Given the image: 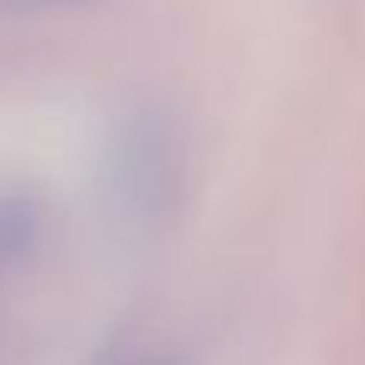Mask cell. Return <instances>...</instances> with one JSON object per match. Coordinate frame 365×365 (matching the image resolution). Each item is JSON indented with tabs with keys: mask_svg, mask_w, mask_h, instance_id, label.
I'll list each match as a JSON object with an SVG mask.
<instances>
[{
	"mask_svg": "<svg viewBox=\"0 0 365 365\" xmlns=\"http://www.w3.org/2000/svg\"><path fill=\"white\" fill-rule=\"evenodd\" d=\"M68 7V4H81V0H0V7L10 10H39V7Z\"/></svg>",
	"mask_w": 365,
	"mask_h": 365,
	"instance_id": "3",
	"label": "cell"
},
{
	"mask_svg": "<svg viewBox=\"0 0 365 365\" xmlns=\"http://www.w3.org/2000/svg\"><path fill=\"white\" fill-rule=\"evenodd\" d=\"M136 365H178L172 359H145V362H136Z\"/></svg>",
	"mask_w": 365,
	"mask_h": 365,
	"instance_id": "4",
	"label": "cell"
},
{
	"mask_svg": "<svg viewBox=\"0 0 365 365\" xmlns=\"http://www.w3.org/2000/svg\"><path fill=\"white\" fill-rule=\"evenodd\" d=\"M103 178L117 210L133 223L172 220L187 187V145L175 117L145 107L120 120L107 143Z\"/></svg>",
	"mask_w": 365,
	"mask_h": 365,
	"instance_id": "1",
	"label": "cell"
},
{
	"mask_svg": "<svg viewBox=\"0 0 365 365\" xmlns=\"http://www.w3.org/2000/svg\"><path fill=\"white\" fill-rule=\"evenodd\" d=\"M46 227V210L33 194H0V272L14 269L36 249Z\"/></svg>",
	"mask_w": 365,
	"mask_h": 365,
	"instance_id": "2",
	"label": "cell"
}]
</instances>
